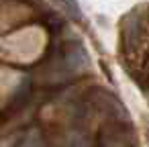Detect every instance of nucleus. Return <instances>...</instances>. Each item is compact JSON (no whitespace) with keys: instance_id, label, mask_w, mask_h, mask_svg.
Masks as SVG:
<instances>
[{"instance_id":"f257e3e1","label":"nucleus","mask_w":149,"mask_h":147,"mask_svg":"<svg viewBox=\"0 0 149 147\" xmlns=\"http://www.w3.org/2000/svg\"><path fill=\"white\" fill-rule=\"evenodd\" d=\"M96 104H98V108L104 110L110 118H116V116H118L120 121H125V108H123V104H120L114 96H110V94H106V92H98Z\"/></svg>"},{"instance_id":"f03ea898","label":"nucleus","mask_w":149,"mask_h":147,"mask_svg":"<svg viewBox=\"0 0 149 147\" xmlns=\"http://www.w3.org/2000/svg\"><path fill=\"white\" fill-rule=\"evenodd\" d=\"M65 61H68V65L74 68V70H78L80 65H88V57H86L84 49H82L78 43H70V45L65 47Z\"/></svg>"},{"instance_id":"7ed1b4c3","label":"nucleus","mask_w":149,"mask_h":147,"mask_svg":"<svg viewBox=\"0 0 149 147\" xmlns=\"http://www.w3.org/2000/svg\"><path fill=\"white\" fill-rule=\"evenodd\" d=\"M29 98H31V80L25 78V80L19 84L15 96H13V106H17V108H19V106H25Z\"/></svg>"},{"instance_id":"20e7f679","label":"nucleus","mask_w":149,"mask_h":147,"mask_svg":"<svg viewBox=\"0 0 149 147\" xmlns=\"http://www.w3.org/2000/svg\"><path fill=\"white\" fill-rule=\"evenodd\" d=\"M59 2H61V8H63V13L68 15L70 21H76V23L82 21V10H80V4L76 0H59Z\"/></svg>"}]
</instances>
